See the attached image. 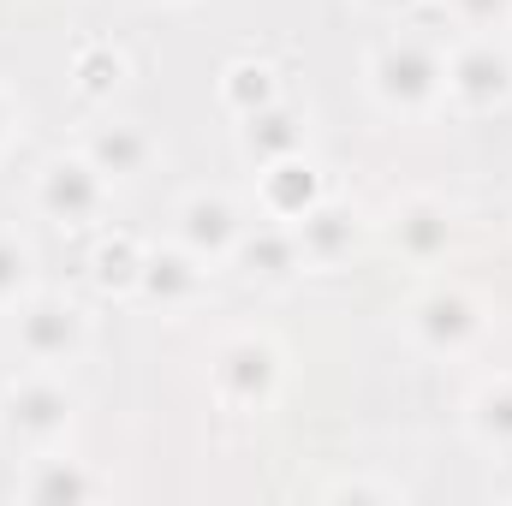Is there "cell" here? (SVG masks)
Segmentation results:
<instances>
[{
    "label": "cell",
    "mask_w": 512,
    "mask_h": 506,
    "mask_svg": "<svg viewBox=\"0 0 512 506\" xmlns=\"http://www.w3.org/2000/svg\"><path fill=\"white\" fill-rule=\"evenodd\" d=\"M441 66H447V36L429 30H393L370 48L364 60V84L376 96L382 114L399 120H423L441 108Z\"/></svg>",
    "instance_id": "cell-1"
},
{
    "label": "cell",
    "mask_w": 512,
    "mask_h": 506,
    "mask_svg": "<svg viewBox=\"0 0 512 506\" xmlns=\"http://www.w3.org/2000/svg\"><path fill=\"white\" fill-rule=\"evenodd\" d=\"M512 102V48L501 30H465L441 66V108L483 120Z\"/></svg>",
    "instance_id": "cell-2"
},
{
    "label": "cell",
    "mask_w": 512,
    "mask_h": 506,
    "mask_svg": "<svg viewBox=\"0 0 512 506\" xmlns=\"http://www.w3.org/2000/svg\"><path fill=\"white\" fill-rule=\"evenodd\" d=\"M280 381H286V352L274 346V334H227L221 346H215V358H209V387H215V399L227 405V411H268L274 399H280Z\"/></svg>",
    "instance_id": "cell-3"
},
{
    "label": "cell",
    "mask_w": 512,
    "mask_h": 506,
    "mask_svg": "<svg viewBox=\"0 0 512 506\" xmlns=\"http://www.w3.org/2000/svg\"><path fill=\"white\" fill-rule=\"evenodd\" d=\"M72 423H78V399L60 381V370H30L0 393V429L24 453H54L72 435Z\"/></svg>",
    "instance_id": "cell-4"
},
{
    "label": "cell",
    "mask_w": 512,
    "mask_h": 506,
    "mask_svg": "<svg viewBox=\"0 0 512 506\" xmlns=\"http://www.w3.org/2000/svg\"><path fill=\"white\" fill-rule=\"evenodd\" d=\"M12 340L30 370H72L90 352V316L60 292H30L12 310Z\"/></svg>",
    "instance_id": "cell-5"
},
{
    "label": "cell",
    "mask_w": 512,
    "mask_h": 506,
    "mask_svg": "<svg viewBox=\"0 0 512 506\" xmlns=\"http://www.w3.org/2000/svg\"><path fill=\"white\" fill-rule=\"evenodd\" d=\"M405 334L429 358H465L483 340V304L465 286H429L405 304Z\"/></svg>",
    "instance_id": "cell-6"
},
{
    "label": "cell",
    "mask_w": 512,
    "mask_h": 506,
    "mask_svg": "<svg viewBox=\"0 0 512 506\" xmlns=\"http://www.w3.org/2000/svg\"><path fill=\"white\" fill-rule=\"evenodd\" d=\"M108 197H114V179L78 149V155H54L42 173H36V209L60 227H90L108 215Z\"/></svg>",
    "instance_id": "cell-7"
},
{
    "label": "cell",
    "mask_w": 512,
    "mask_h": 506,
    "mask_svg": "<svg viewBox=\"0 0 512 506\" xmlns=\"http://www.w3.org/2000/svg\"><path fill=\"white\" fill-rule=\"evenodd\" d=\"M245 209L227 197V191H191L179 209H173V239L185 251H197L203 262H233L239 239H245Z\"/></svg>",
    "instance_id": "cell-8"
},
{
    "label": "cell",
    "mask_w": 512,
    "mask_h": 506,
    "mask_svg": "<svg viewBox=\"0 0 512 506\" xmlns=\"http://www.w3.org/2000/svg\"><path fill=\"white\" fill-rule=\"evenodd\" d=\"M209 274H215V262H203L197 251H185V245L173 239L167 251L143 256V280H137V292H143L149 304H161V310H191V304H203Z\"/></svg>",
    "instance_id": "cell-9"
},
{
    "label": "cell",
    "mask_w": 512,
    "mask_h": 506,
    "mask_svg": "<svg viewBox=\"0 0 512 506\" xmlns=\"http://www.w3.org/2000/svg\"><path fill=\"white\" fill-rule=\"evenodd\" d=\"M387 239L405 262H441L453 245V209L441 197H405L387 215Z\"/></svg>",
    "instance_id": "cell-10"
},
{
    "label": "cell",
    "mask_w": 512,
    "mask_h": 506,
    "mask_svg": "<svg viewBox=\"0 0 512 506\" xmlns=\"http://www.w3.org/2000/svg\"><path fill=\"white\" fill-rule=\"evenodd\" d=\"M233 262L251 274L256 286H292L298 274H304V251H298V233L286 227V221H256V227H245V239H239V251H233Z\"/></svg>",
    "instance_id": "cell-11"
},
{
    "label": "cell",
    "mask_w": 512,
    "mask_h": 506,
    "mask_svg": "<svg viewBox=\"0 0 512 506\" xmlns=\"http://www.w3.org/2000/svg\"><path fill=\"white\" fill-rule=\"evenodd\" d=\"M262 173V185H256V203H262V215L268 221H298V215H310L322 197H328V185H322V173L304 161V155H286V161H268V167H256Z\"/></svg>",
    "instance_id": "cell-12"
},
{
    "label": "cell",
    "mask_w": 512,
    "mask_h": 506,
    "mask_svg": "<svg viewBox=\"0 0 512 506\" xmlns=\"http://www.w3.org/2000/svg\"><path fill=\"white\" fill-rule=\"evenodd\" d=\"M292 233H298L304 268H340L346 256L358 251V239H364L358 215H352L346 203H334V197H322L310 215H298V221H292Z\"/></svg>",
    "instance_id": "cell-13"
},
{
    "label": "cell",
    "mask_w": 512,
    "mask_h": 506,
    "mask_svg": "<svg viewBox=\"0 0 512 506\" xmlns=\"http://www.w3.org/2000/svg\"><path fill=\"white\" fill-rule=\"evenodd\" d=\"M18 495L30 506H78L102 495V477L84 471L78 459H60V447H54V453H30V471H24Z\"/></svg>",
    "instance_id": "cell-14"
},
{
    "label": "cell",
    "mask_w": 512,
    "mask_h": 506,
    "mask_svg": "<svg viewBox=\"0 0 512 506\" xmlns=\"http://www.w3.org/2000/svg\"><path fill=\"white\" fill-rule=\"evenodd\" d=\"M84 155L114 179V185H126L137 173H149V161H155V137L137 126V120H108V126H96L84 137Z\"/></svg>",
    "instance_id": "cell-15"
},
{
    "label": "cell",
    "mask_w": 512,
    "mask_h": 506,
    "mask_svg": "<svg viewBox=\"0 0 512 506\" xmlns=\"http://www.w3.org/2000/svg\"><path fill=\"white\" fill-rule=\"evenodd\" d=\"M465 429L483 453L512 459V376L477 381V393L465 399Z\"/></svg>",
    "instance_id": "cell-16"
},
{
    "label": "cell",
    "mask_w": 512,
    "mask_h": 506,
    "mask_svg": "<svg viewBox=\"0 0 512 506\" xmlns=\"http://www.w3.org/2000/svg\"><path fill=\"white\" fill-rule=\"evenodd\" d=\"M239 149L251 155L256 167L268 161H286V155H304V120L286 108V102H268L239 120Z\"/></svg>",
    "instance_id": "cell-17"
},
{
    "label": "cell",
    "mask_w": 512,
    "mask_h": 506,
    "mask_svg": "<svg viewBox=\"0 0 512 506\" xmlns=\"http://www.w3.org/2000/svg\"><path fill=\"white\" fill-rule=\"evenodd\" d=\"M143 256H149L143 239H131V233H102L96 251H90V280H96L108 298H131L137 280H143Z\"/></svg>",
    "instance_id": "cell-18"
},
{
    "label": "cell",
    "mask_w": 512,
    "mask_h": 506,
    "mask_svg": "<svg viewBox=\"0 0 512 506\" xmlns=\"http://www.w3.org/2000/svg\"><path fill=\"white\" fill-rule=\"evenodd\" d=\"M221 102L245 120L256 108H268V102H280V78H274V66L268 60H233L227 72H221Z\"/></svg>",
    "instance_id": "cell-19"
},
{
    "label": "cell",
    "mask_w": 512,
    "mask_h": 506,
    "mask_svg": "<svg viewBox=\"0 0 512 506\" xmlns=\"http://www.w3.org/2000/svg\"><path fill=\"white\" fill-rule=\"evenodd\" d=\"M72 84H78V96L108 102V96L126 84V54H120L114 42H84V48L72 54Z\"/></svg>",
    "instance_id": "cell-20"
},
{
    "label": "cell",
    "mask_w": 512,
    "mask_h": 506,
    "mask_svg": "<svg viewBox=\"0 0 512 506\" xmlns=\"http://www.w3.org/2000/svg\"><path fill=\"white\" fill-rule=\"evenodd\" d=\"M36 292V251L12 227H0V310H18Z\"/></svg>",
    "instance_id": "cell-21"
},
{
    "label": "cell",
    "mask_w": 512,
    "mask_h": 506,
    "mask_svg": "<svg viewBox=\"0 0 512 506\" xmlns=\"http://www.w3.org/2000/svg\"><path fill=\"white\" fill-rule=\"evenodd\" d=\"M441 6L459 30H507L512 24V0H441Z\"/></svg>",
    "instance_id": "cell-22"
},
{
    "label": "cell",
    "mask_w": 512,
    "mask_h": 506,
    "mask_svg": "<svg viewBox=\"0 0 512 506\" xmlns=\"http://www.w3.org/2000/svg\"><path fill=\"white\" fill-rule=\"evenodd\" d=\"M322 495H328V501H364V495H376V501H399L393 483H328Z\"/></svg>",
    "instance_id": "cell-23"
},
{
    "label": "cell",
    "mask_w": 512,
    "mask_h": 506,
    "mask_svg": "<svg viewBox=\"0 0 512 506\" xmlns=\"http://www.w3.org/2000/svg\"><path fill=\"white\" fill-rule=\"evenodd\" d=\"M18 126H24V102H18V96L0 84V155L18 143Z\"/></svg>",
    "instance_id": "cell-24"
},
{
    "label": "cell",
    "mask_w": 512,
    "mask_h": 506,
    "mask_svg": "<svg viewBox=\"0 0 512 506\" xmlns=\"http://www.w3.org/2000/svg\"><path fill=\"white\" fill-rule=\"evenodd\" d=\"M364 12H376V18H411V12H423L429 0H358Z\"/></svg>",
    "instance_id": "cell-25"
}]
</instances>
